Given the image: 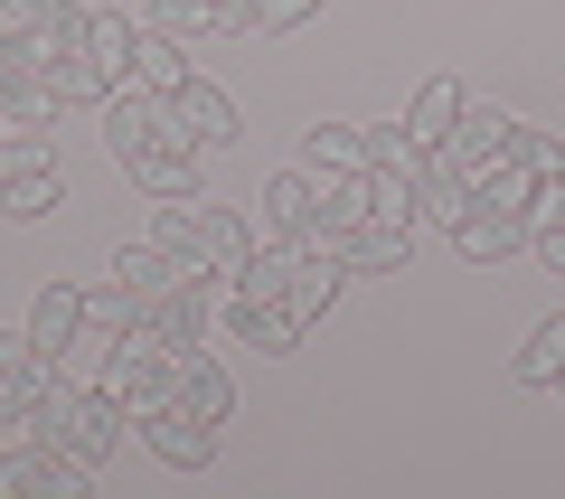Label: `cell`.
Returning <instances> with one entry per match:
<instances>
[{"instance_id": "obj_20", "label": "cell", "mask_w": 565, "mask_h": 499, "mask_svg": "<svg viewBox=\"0 0 565 499\" xmlns=\"http://www.w3.org/2000/svg\"><path fill=\"white\" fill-rule=\"evenodd\" d=\"M452 245H462L471 264H500V255H527V217H509V208H481V199H471V217L452 226Z\"/></svg>"}, {"instance_id": "obj_28", "label": "cell", "mask_w": 565, "mask_h": 499, "mask_svg": "<svg viewBox=\"0 0 565 499\" xmlns=\"http://www.w3.org/2000/svg\"><path fill=\"white\" fill-rule=\"evenodd\" d=\"M141 29H161V39H217V0H141Z\"/></svg>"}, {"instance_id": "obj_4", "label": "cell", "mask_w": 565, "mask_h": 499, "mask_svg": "<svg viewBox=\"0 0 565 499\" xmlns=\"http://www.w3.org/2000/svg\"><path fill=\"white\" fill-rule=\"evenodd\" d=\"M217 293H226V274H189V283H170L161 301H141V330L161 349H199L207 330H217Z\"/></svg>"}, {"instance_id": "obj_39", "label": "cell", "mask_w": 565, "mask_h": 499, "mask_svg": "<svg viewBox=\"0 0 565 499\" xmlns=\"http://www.w3.org/2000/svg\"><path fill=\"white\" fill-rule=\"evenodd\" d=\"M20 359H29V330H0V378H10Z\"/></svg>"}, {"instance_id": "obj_37", "label": "cell", "mask_w": 565, "mask_h": 499, "mask_svg": "<svg viewBox=\"0 0 565 499\" xmlns=\"http://www.w3.org/2000/svg\"><path fill=\"white\" fill-rule=\"evenodd\" d=\"M217 29L226 39H255V0H217Z\"/></svg>"}, {"instance_id": "obj_1", "label": "cell", "mask_w": 565, "mask_h": 499, "mask_svg": "<svg viewBox=\"0 0 565 499\" xmlns=\"http://www.w3.org/2000/svg\"><path fill=\"white\" fill-rule=\"evenodd\" d=\"M29 434L47 443V453H66V461H85V471H104V461H114V443L132 434V405L114 396V386H57V396L39 405V415H29Z\"/></svg>"}, {"instance_id": "obj_32", "label": "cell", "mask_w": 565, "mask_h": 499, "mask_svg": "<svg viewBox=\"0 0 565 499\" xmlns=\"http://www.w3.org/2000/svg\"><path fill=\"white\" fill-rule=\"evenodd\" d=\"M189 76V47L161 39V29H141V57H132V85H151V95H170V85Z\"/></svg>"}, {"instance_id": "obj_8", "label": "cell", "mask_w": 565, "mask_h": 499, "mask_svg": "<svg viewBox=\"0 0 565 499\" xmlns=\"http://www.w3.org/2000/svg\"><path fill=\"white\" fill-rule=\"evenodd\" d=\"M217 330H226L236 349H264V359H292V349H302V320L282 311V301H255V293H236V283L217 293Z\"/></svg>"}, {"instance_id": "obj_34", "label": "cell", "mask_w": 565, "mask_h": 499, "mask_svg": "<svg viewBox=\"0 0 565 499\" xmlns=\"http://www.w3.org/2000/svg\"><path fill=\"white\" fill-rule=\"evenodd\" d=\"M509 160H519V170H537V180H565V141L537 132V123H519V132H509Z\"/></svg>"}, {"instance_id": "obj_2", "label": "cell", "mask_w": 565, "mask_h": 499, "mask_svg": "<svg viewBox=\"0 0 565 499\" xmlns=\"http://www.w3.org/2000/svg\"><path fill=\"white\" fill-rule=\"evenodd\" d=\"M151 236L180 264H199V274H236V264L255 255V226H245L236 208H207V199H161L151 208Z\"/></svg>"}, {"instance_id": "obj_26", "label": "cell", "mask_w": 565, "mask_h": 499, "mask_svg": "<svg viewBox=\"0 0 565 499\" xmlns=\"http://www.w3.org/2000/svg\"><path fill=\"white\" fill-rule=\"evenodd\" d=\"M462 104H471V85H462V76H424V85H415V104H405V123H415L424 141H444L452 123H462Z\"/></svg>"}, {"instance_id": "obj_36", "label": "cell", "mask_w": 565, "mask_h": 499, "mask_svg": "<svg viewBox=\"0 0 565 499\" xmlns=\"http://www.w3.org/2000/svg\"><path fill=\"white\" fill-rule=\"evenodd\" d=\"M527 255H537L546 274H565V226H537V236H527Z\"/></svg>"}, {"instance_id": "obj_7", "label": "cell", "mask_w": 565, "mask_h": 499, "mask_svg": "<svg viewBox=\"0 0 565 499\" xmlns=\"http://www.w3.org/2000/svg\"><path fill=\"white\" fill-rule=\"evenodd\" d=\"M509 132H519V114H500V104H462V123L434 141V160H444L452 180H481L490 160H509Z\"/></svg>"}, {"instance_id": "obj_10", "label": "cell", "mask_w": 565, "mask_h": 499, "mask_svg": "<svg viewBox=\"0 0 565 499\" xmlns=\"http://www.w3.org/2000/svg\"><path fill=\"white\" fill-rule=\"evenodd\" d=\"M132 434L151 443V453H161L170 471H199V461H217V424H207V415H189L180 396H161L151 415H132Z\"/></svg>"}, {"instance_id": "obj_33", "label": "cell", "mask_w": 565, "mask_h": 499, "mask_svg": "<svg viewBox=\"0 0 565 499\" xmlns=\"http://www.w3.org/2000/svg\"><path fill=\"white\" fill-rule=\"evenodd\" d=\"M367 217L377 226H415V180H396V170H377V160H367Z\"/></svg>"}, {"instance_id": "obj_40", "label": "cell", "mask_w": 565, "mask_h": 499, "mask_svg": "<svg viewBox=\"0 0 565 499\" xmlns=\"http://www.w3.org/2000/svg\"><path fill=\"white\" fill-rule=\"evenodd\" d=\"M556 396H565V378H556Z\"/></svg>"}, {"instance_id": "obj_31", "label": "cell", "mask_w": 565, "mask_h": 499, "mask_svg": "<svg viewBox=\"0 0 565 499\" xmlns=\"http://www.w3.org/2000/svg\"><path fill=\"white\" fill-rule=\"evenodd\" d=\"M471 199H481V208H509V217H527V199H537V170H519V160H490L481 180H471Z\"/></svg>"}, {"instance_id": "obj_21", "label": "cell", "mask_w": 565, "mask_h": 499, "mask_svg": "<svg viewBox=\"0 0 565 499\" xmlns=\"http://www.w3.org/2000/svg\"><path fill=\"white\" fill-rule=\"evenodd\" d=\"M302 160L321 180H367V123H311Z\"/></svg>"}, {"instance_id": "obj_24", "label": "cell", "mask_w": 565, "mask_h": 499, "mask_svg": "<svg viewBox=\"0 0 565 499\" xmlns=\"http://www.w3.org/2000/svg\"><path fill=\"white\" fill-rule=\"evenodd\" d=\"M29 76L47 85L57 104H114V85H104V66L85 57V47H66V57H47V66H29Z\"/></svg>"}, {"instance_id": "obj_3", "label": "cell", "mask_w": 565, "mask_h": 499, "mask_svg": "<svg viewBox=\"0 0 565 499\" xmlns=\"http://www.w3.org/2000/svg\"><path fill=\"white\" fill-rule=\"evenodd\" d=\"M161 132L180 141V151H226L245 123H236V95H226V85H207L199 66H189V76L161 95Z\"/></svg>"}, {"instance_id": "obj_14", "label": "cell", "mask_w": 565, "mask_h": 499, "mask_svg": "<svg viewBox=\"0 0 565 499\" xmlns=\"http://www.w3.org/2000/svg\"><path fill=\"white\" fill-rule=\"evenodd\" d=\"M311 217H321V170H274L264 180V236H282V245H302L311 236Z\"/></svg>"}, {"instance_id": "obj_22", "label": "cell", "mask_w": 565, "mask_h": 499, "mask_svg": "<svg viewBox=\"0 0 565 499\" xmlns=\"http://www.w3.org/2000/svg\"><path fill=\"white\" fill-rule=\"evenodd\" d=\"M340 283H349V274H340V255H311V245H302V274H292V293H282V311L311 330V320L340 311Z\"/></svg>"}, {"instance_id": "obj_6", "label": "cell", "mask_w": 565, "mask_h": 499, "mask_svg": "<svg viewBox=\"0 0 565 499\" xmlns=\"http://www.w3.org/2000/svg\"><path fill=\"white\" fill-rule=\"evenodd\" d=\"M0 499H95V471L29 434L20 453H0Z\"/></svg>"}, {"instance_id": "obj_30", "label": "cell", "mask_w": 565, "mask_h": 499, "mask_svg": "<svg viewBox=\"0 0 565 499\" xmlns=\"http://www.w3.org/2000/svg\"><path fill=\"white\" fill-rule=\"evenodd\" d=\"M415 217H424V226H444V236H452V226L471 217V180H452L444 160H434V180L415 189Z\"/></svg>"}, {"instance_id": "obj_5", "label": "cell", "mask_w": 565, "mask_h": 499, "mask_svg": "<svg viewBox=\"0 0 565 499\" xmlns=\"http://www.w3.org/2000/svg\"><path fill=\"white\" fill-rule=\"evenodd\" d=\"M57 199H66V180H57V160H47V141H0V217L39 226Z\"/></svg>"}, {"instance_id": "obj_15", "label": "cell", "mask_w": 565, "mask_h": 499, "mask_svg": "<svg viewBox=\"0 0 565 499\" xmlns=\"http://www.w3.org/2000/svg\"><path fill=\"white\" fill-rule=\"evenodd\" d=\"M85 57L104 66V85H132V57H141V10L132 0H114V10H95V20H85Z\"/></svg>"}, {"instance_id": "obj_17", "label": "cell", "mask_w": 565, "mask_h": 499, "mask_svg": "<svg viewBox=\"0 0 565 499\" xmlns=\"http://www.w3.org/2000/svg\"><path fill=\"white\" fill-rule=\"evenodd\" d=\"M189 274H199V264H180L161 236H141V245H114V283H122L132 301H161L170 283H189Z\"/></svg>"}, {"instance_id": "obj_12", "label": "cell", "mask_w": 565, "mask_h": 499, "mask_svg": "<svg viewBox=\"0 0 565 499\" xmlns=\"http://www.w3.org/2000/svg\"><path fill=\"white\" fill-rule=\"evenodd\" d=\"M85 0H20V66H47L66 47H85Z\"/></svg>"}, {"instance_id": "obj_13", "label": "cell", "mask_w": 565, "mask_h": 499, "mask_svg": "<svg viewBox=\"0 0 565 499\" xmlns=\"http://www.w3.org/2000/svg\"><path fill=\"white\" fill-rule=\"evenodd\" d=\"M29 349L39 359H66V349L85 340V283H39V301H29Z\"/></svg>"}, {"instance_id": "obj_16", "label": "cell", "mask_w": 565, "mask_h": 499, "mask_svg": "<svg viewBox=\"0 0 565 499\" xmlns=\"http://www.w3.org/2000/svg\"><path fill=\"white\" fill-rule=\"evenodd\" d=\"M66 104L47 95L29 66H0V141H47V123H57Z\"/></svg>"}, {"instance_id": "obj_35", "label": "cell", "mask_w": 565, "mask_h": 499, "mask_svg": "<svg viewBox=\"0 0 565 499\" xmlns=\"http://www.w3.org/2000/svg\"><path fill=\"white\" fill-rule=\"evenodd\" d=\"M330 0H255V39H292L302 20H321Z\"/></svg>"}, {"instance_id": "obj_11", "label": "cell", "mask_w": 565, "mask_h": 499, "mask_svg": "<svg viewBox=\"0 0 565 499\" xmlns=\"http://www.w3.org/2000/svg\"><path fill=\"white\" fill-rule=\"evenodd\" d=\"M170 396H180L189 405V415H207V424H226V415H236V378H226V368H217V349H170Z\"/></svg>"}, {"instance_id": "obj_23", "label": "cell", "mask_w": 565, "mask_h": 499, "mask_svg": "<svg viewBox=\"0 0 565 499\" xmlns=\"http://www.w3.org/2000/svg\"><path fill=\"white\" fill-rule=\"evenodd\" d=\"M367 160H377V170H396V180H434V141L415 132V123H367Z\"/></svg>"}, {"instance_id": "obj_19", "label": "cell", "mask_w": 565, "mask_h": 499, "mask_svg": "<svg viewBox=\"0 0 565 499\" xmlns=\"http://www.w3.org/2000/svg\"><path fill=\"white\" fill-rule=\"evenodd\" d=\"M405 255H415V226H377L359 217L340 236V274H405Z\"/></svg>"}, {"instance_id": "obj_41", "label": "cell", "mask_w": 565, "mask_h": 499, "mask_svg": "<svg viewBox=\"0 0 565 499\" xmlns=\"http://www.w3.org/2000/svg\"><path fill=\"white\" fill-rule=\"evenodd\" d=\"M132 10H141V0H132Z\"/></svg>"}, {"instance_id": "obj_29", "label": "cell", "mask_w": 565, "mask_h": 499, "mask_svg": "<svg viewBox=\"0 0 565 499\" xmlns=\"http://www.w3.org/2000/svg\"><path fill=\"white\" fill-rule=\"evenodd\" d=\"M85 330H95L104 349H114V340H132V330H141V301L122 293V283H95V293H85Z\"/></svg>"}, {"instance_id": "obj_27", "label": "cell", "mask_w": 565, "mask_h": 499, "mask_svg": "<svg viewBox=\"0 0 565 499\" xmlns=\"http://www.w3.org/2000/svg\"><path fill=\"white\" fill-rule=\"evenodd\" d=\"M509 378H519V386H556V378H565V311L527 330V349L509 359Z\"/></svg>"}, {"instance_id": "obj_18", "label": "cell", "mask_w": 565, "mask_h": 499, "mask_svg": "<svg viewBox=\"0 0 565 499\" xmlns=\"http://www.w3.org/2000/svg\"><path fill=\"white\" fill-rule=\"evenodd\" d=\"M199 160H207V151L151 141V151H141V160H122V170H132V189H141V199H207V189H199Z\"/></svg>"}, {"instance_id": "obj_38", "label": "cell", "mask_w": 565, "mask_h": 499, "mask_svg": "<svg viewBox=\"0 0 565 499\" xmlns=\"http://www.w3.org/2000/svg\"><path fill=\"white\" fill-rule=\"evenodd\" d=\"M0 66H20V10L0 0Z\"/></svg>"}, {"instance_id": "obj_25", "label": "cell", "mask_w": 565, "mask_h": 499, "mask_svg": "<svg viewBox=\"0 0 565 499\" xmlns=\"http://www.w3.org/2000/svg\"><path fill=\"white\" fill-rule=\"evenodd\" d=\"M47 396H57V359H39V349H29V359L0 378V424H29Z\"/></svg>"}, {"instance_id": "obj_9", "label": "cell", "mask_w": 565, "mask_h": 499, "mask_svg": "<svg viewBox=\"0 0 565 499\" xmlns=\"http://www.w3.org/2000/svg\"><path fill=\"white\" fill-rule=\"evenodd\" d=\"M104 386H114L132 415H151V405L170 396V349L151 340V330H132V340H114L104 349Z\"/></svg>"}]
</instances>
